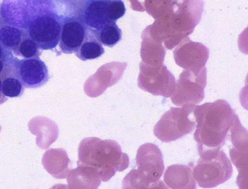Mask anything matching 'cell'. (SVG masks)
Here are the masks:
<instances>
[{
  "instance_id": "cell-1",
  "label": "cell",
  "mask_w": 248,
  "mask_h": 189,
  "mask_svg": "<svg viewBox=\"0 0 248 189\" xmlns=\"http://www.w3.org/2000/svg\"><path fill=\"white\" fill-rule=\"evenodd\" d=\"M196 130L194 133L198 152L202 158L216 156L225 145L237 115L224 100L195 105Z\"/></svg>"
},
{
  "instance_id": "cell-2",
  "label": "cell",
  "mask_w": 248,
  "mask_h": 189,
  "mask_svg": "<svg viewBox=\"0 0 248 189\" xmlns=\"http://www.w3.org/2000/svg\"><path fill=\"white\" fill-rule=\"evenodd\" d=\"M159 41L177 44L199 24L204 3L202 0H156Z\"/></svg>"
},
{
  "instance_id": "cell-3",
  "label": "cell",
  "mask_w": 248,
  "mask_h": 189,
  "mask_svg": "<svg viewBox=\"0 0 248 189\" xmlns=\"http://www.w3.org/2000/svg\"><path fill=\"white\" fill-rule=\"evenodd\" d=\"M77 165L91 167L98 171L101 181H109L116 174L127 169L130 164L127 154L123 153L114 140H102L96 137L83 139L78 148Z\"/></svg>"
},
{
  "instance_id": "cell-4",
  "label": "cell",
  "mask_w": 248,
  "mask_h": 189,
  "mask_svg": "<svg viewBox=\"0 0 248 189\" xmlns=\"http://www.w3.org/2000/svg\"><path fill=\"white\" fill-rule=\"evenodd\" d=\"M195 104L173 107L165 113L154 128V133L163 142L175 141L194 131Z\"/></svg>"
},
{
  "instance_id": "cell-5",
  "label": "cell",
  "mask_w": 248,
  "mask_h": 189,
  "mask_svg": "<svg viewBox=\"0 0 248 189\" xmlns=\"http://www.w3.org/2000/svg\"><path fill=\"white\" fill-rule=\"evenodd\" d=\"M233 174L230 159L223 151L214 157L201 158L193 169V175L202 188H213L229 180Z\"/></svg>"
},
{
  "instance_id": "cell-6",
  "label": "cell",
  "mask_w": 248,
  "mask_h": 189,
  "mask_svg": "<svg viewBox=\"0 0 248 189\" xmlns=\"http://www.w3.org/2000/svg\"><path fill=\"white\" fill-rule=\"evenodd\" d=\"M207 83V70L205 67L200 74L185 69L180 75L171 97L174 104L181 107L185 104H198L205 98Z\"/></svg>"
},
{
  "instance_id": "cell-7",
  "label": "cell",
  "mask_w": 248,
  "mask_h": 189,
  "mask_svg": "<svg viewBox=\"0 0 248 189\" xmlns=\"http://www.w3.org/2000/svg\"><path fill=\"white\" fill-rule=\"evenodd\" d=\"M137 171L151 185V189H168L159 181L163 174L164 164L160 149L155 144H142L136 155Z\"/></svg>"
},
{
  "instance_id": "cell-8",
  "label": "cell",
  "mask_w": 248,
  "mask_h": 189,
  "mask_svg": "<svg viewBox=\"0 0 248 189\" xmlns=\"http://www.w3.org/2000/svg\"><path fill=\"white\" fill-rule=\"evenodd\" d=\"M13 73L27 88H40L50 79L47 67L40 58L19 60L15 57Z\"/></svg>"
},
{
  "instance_id": "cell-9",
  "label": "cell",
  "mask_w": 248,
  "mask_h": 189,
  "mask_svg": "<svg viewBox=\"0 0 248 189\" xmlns=\"http://www.w3.org/2000/svg\"><path fill=\"white\" fill-rule=\"evenodd\" d=\"M175 63L181 68L200 74L209 58V49L201 43L194 42L186 36L174 51Z\"/></svg>"
},
{
  "instance_id": "cell-10",
  "label": "cell",
  "mask_w": 248,
  "mask_h": 189,
  "mask_svg": "<svg viewBox=\"0 0 248 189\" xmlns=\"http://www.w3.org/2000/svg\"><path fill=\"white\" fill-rule=\"evenodd\" d=\"M61 31V23L49 16L38 17L31 22L27 30L29 36L42 51L52 50L57 47Z\"/></svg>"
},
{
  "instance_id": "cell-11",
  "label": "cell",
  "mask_w": 248,
  "mask_h": 189,
  "mask_svg": "<svg viewBox=\"0 0 248 189\" xmlns=\"http://www.w3.org/2000/svg\"><path fill=\"white\" fill-rule=\"evenodd\" d=\"M139 83L142 90L167 98L172 95L176 86L174 76L163 64L141 73Z\"/></svg>"
},
{
  "instance_id": "cell-12",
  "label": "cell",
  "mask_w": 248,
  "mask_h": 189,
  "mask_svg": "<svg viewBox=\"0 0 248 189\" xmlns=\"http://www.w3.org/2000/svg\"><path fill=\"white\" fill-rule=\"evenodd\" d=\"M231 140L233 143L230 154L231 160L239 172L238 183L248 180V133L242 126L239 119L236 118L230 129Z\"/></svg>"
},
{
  "instance_id": "cell-13",
  "label": "cell",
  "mask_w": 248,
  "mask_h": 189,
  "mask_svg": "<svg viewBox=\"0 0 248 189\" xmlns=\"http://www.w3.org/2000/svg\"><path fill=\"white\" fill-rule=\"evenodd\" d=\"M61 26L59 42L61 52L65 54L75 53L85 40L88 27L82 20L73 18L63 20Z\"/></svg>"
},
{
  "instance_id": "cell-14",
  "label": "cell",
  "mask_w": 248,
  "mask_h": 189,
  "mask_svg": "<svg viewBox=\"0 0 248 189\" xmlns=\"http://www.w3.org/2000/svg\"><path fill=\"white\" fill-rule=\"evenodd\" d=\"M194 164L188 166L173 165L169 167L164 176L168 187L174 189H196L197 183L193 175Z\"/></svg>"
},
{
  "instance_id": "cell-15",
  "label": "cell",
  "mask_w": 248,
  "mask_h": 189,
  "mask_svg": "<svg viewBox=\"0 0 248 189\" xmlns=\"http://www.w3.org/2000/svg\"><path fill=\"white\" fill-rule=\"evenodd\" d=\"M109 0H91L87 5L82 21L91 30L97 31L112 23L108 10Z\"/></svg>"
},
{
  "instance_id": "cell-16",
  "label": "cell",
  "mask_w": 248,
  "mask_h": 189,
  "mask_svg": "<svg viewBox=\"0 0 248 189\" xmlns=\"http://www.w3.org/2000/svg\"><path fill=\"white\" fill-rule=\"evenodd\" d=\"M42 163L48 173L58 179H65L71 171L70 160L62 149H49L43 155Z\"/></svg>"
},
{
  "instance_id": "cell-17",
  "label": "cell",
  "mask_w": 248,
  "mask_h": 189,
  "mask_svg": "<svg viewBox=\"0 0 248 189\" xmlns=\"http://www.w3.org/2000/svg\"><path fill=\"white\" fill-rule=\"evenodd\" d=\"M68 176L69 189H97L101 183L98 171L84 165H78Z\"/></svg>"
},
{
  "instance_id": "cell-18",
  "label": "cell",
  "mask_w": 248,
  "mask_h": 189,
  "mask_svg": "<svg viewBox=\"0 0 248 189\" xmlns=\"http://www.w3.org/2000/svg\"><path fill=\"white\" fill-rule=\"evenodd\" d=\"M32 124L33 133L37 135V144L42 149H46L57 140L59 136L58 127L50 120L39 117L34 119Z\"/></svg>"
},
{
  "instance_id": "cell-19",
  "label": "cell",
  "mask_w": 248,
  "mask_h": 189,
  "mask_svg": "<svg viewBox=\"0 0 248 189\" xmlns=\"http://www.w3.org/2000/svg\"><path fill=\"white\" fill-rule=\"evenodd\" d=\"M104 52L102 44L97 40L94 33L88 29L84 41L75 53L80 60L87 61L100 58Z\"/></svg>"
},
{
  "instance_id": "cell-20",
  "label": "cell",
  "mask_w": 248,
  "mask_h": 189,
  "mask_svg": "<svg viewBox=\"0 0 248 189\" xmlns=\"http://www.w3.org/2000/svg\"><path fill=\"white\" fill-rule=\"evenodd\" d=\"M28 34L27 30L20 28L2 25L0 26V44L9 51L14 52Z\"/></svg>"
},
{
  "instance_id": "cell-21",
  "label": "cell",
  "mask_w": 248,
  "mask_h": 189,
  "mask_svg": "<svg viewBox=\"0 0 248 189\" xmlns=\"http://www.w3.org/2000/svg\"><path fill=\"white\" fill-rule=\"evenodd\" d=\"M92 31L102 45L109 48L116 46L123 37V32L117 25L116 22H112L100 30Z\"/></svg>"
},
{
  "instance_id": "cell-22",
  "label": "cell",
  "mask_w": 248,
  "mask_h": 189,
  "mask_svg": "<svg viewBox=\"0 0 248 189\" xmlns=\"http://www.w3.org/2000/svg\"><path fill=\"white\" fill-rule=\"evenodd\" d=\"M25 89L20 81L13 74V71L2 80L3 93L7 98H19L23 95Z\"/></svg>"
},
{
  "instance_id": "cell-23",
  "label": "cell",
  "mask_w": 248,
  "mask_h": 189,
  "mask_svg": "<svg viewBox=\"0 0 248 189\" xmlns=\"http://www.w3.org/2000/svg\"><path fill=\"white\" fill-rule=\"evenodd\" d=\"M16 56L24 59L40 58L42 52L38 48L36 42L27 35L22 41L19 46L13 52Z\"/></svg>"
},
{
  "instance_id": "cell-24",
  "label": "cell",
  "mask_w": 248,
  "mask_h": 189,
  "mask_svg": "<svg viewBox=\"0 0 248 189\" xmlns=\"http://www.w3.org/2000/svg\"><path fill=\"white\" fill-rule=\"evenodd\" d=\"M124 189H151V185L138 172L137 170L131 171L123 182Z\"/></svg>"
},
{
  "instance_id": "cell-25",
  "label": "cell",
  "mask_w": 248,
  "mask_h": 189,
  "mask_svg": "<svg viewBox=\"0 0 248 189\" xmlns=\"http://www.w3.org/2000/svg\"><path fill=\"white\" fill-rule=\"evenodd\" d=\"M14 57L12 52L5 48L0 44V59L9 60Z\"/></svg>"
},
{
  "instance_id": "cell-26",
  "label": "cell",
  "mask_w": 248,
  "mask_h": 189,
  "mask_svg": "<svg viewBox=\"0 0 248 189\" xmlns=\"http://www.w3.org/2000/svg\"><path fill=\"white\" fill-rule=\"evenodd\" d=\"M8 98L4 95L2 91V80L0 79V105L8 101Z\"/></svg>"
}]
</instances>
